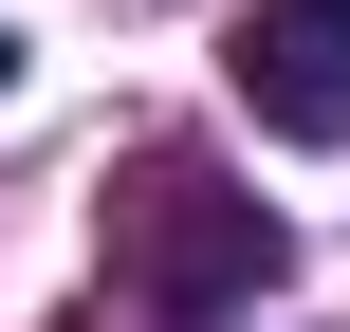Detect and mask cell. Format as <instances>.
<instances>
[{"instance_id": "3", "label": "cell", "mask_w": 350, "mask_h": 332, "mask_svg": "<svg viewBox=\"0 0 350 332\" xmlns=\"http://www.w3.org/2000/svg\"><path fill=\"white\" fill-rule=\"evenodd\" d=\"M0 74H18V37H0Z\"/></svg>"}, {"instance_id": "2", "label": "cell", "mask_w": 350, "mask_h": 332, "mask_svg": "<svg viewBox=\"0 0 350 332\" xmlns=\"http://www.w3.org/2000/svg\"><path fill=\"white\" fill-rule=\"evenodd\" d=\"M240 111L277 148H350V0H258L240 18Z\"/></svg>"}, {"instance_id": "1", "label": "cell", "mask_w": 350, "mask_h": 332, "mask_svg": "<svg viewBox=\"0 0 350 332\" xmlns=\"http://www.w3.org/2000/svg\"><path fill=\"white\" fill-rule=\"evenodd\" d=\"M277 203L240 185V166H203V148H148L129 185H111V277L148 296V314H185V332H221V314H258L277 296Z\"/></svg>"}]
</instances>
